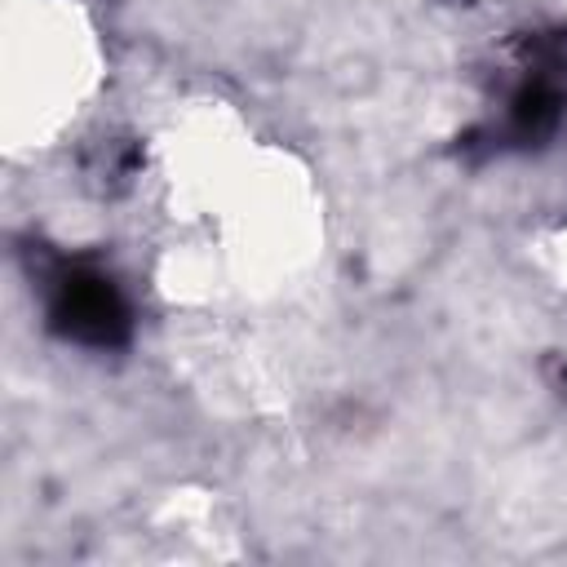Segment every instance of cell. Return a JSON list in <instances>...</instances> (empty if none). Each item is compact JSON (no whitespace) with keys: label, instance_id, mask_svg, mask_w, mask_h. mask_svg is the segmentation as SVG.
<instances>
[{"label":"cell","instance_id":"cell-1","mask_svg":"<svg viewBox=\"0 0 567 567\" xmlns=\"http://www.w3.org/2000/svg\"><path fill=\"white\" fill-rule=\"evenodd\" d=\"M53 319L75 341L111 346L124 332V301L97 270H66L53 292Z\"/></svg>","mask_w":567,"mask_h":567}]
</instances>
